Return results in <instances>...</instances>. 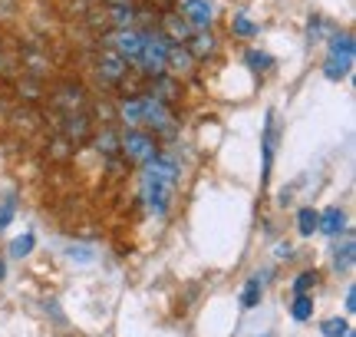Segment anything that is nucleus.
Here are the masks:
<instances>
[{
	"mask_svg": "<svg viewBox=\"0 0 356 337\" xmlns=\"http://www.w3.org/2000/svg\"><path fill=\"white\" fill-rule=\"evenodd\" d=\"M142 53L136 66H139L145 77H165V56H168V43L172 40L162 33V30H149V33H142Z\"/></svg>",
	"mask_w": 356,
	"mask_h": 337,
	"instance_id": "obj_1",
	"label": "nucleus"
},
{
	"mask_svg": "<svg viewBox=\"0 0 356 337\" xmlns=\"http://www.w3.org/2000/svg\"><path fill=\"white\" fill-rule=\"evenodd\" d=\"M172 189H175V182L159 179V175H152L149 168L142 172V198H145L149 212H155V215H165L168 202H172Z\"/></svg>",
	"mask_w": 356,
	"mask_h": 337,
	"instance_id": "obj_2",
	"label": "nucleus"
},
{
	"mask_svg": "<svg viewBox=\"0 0 356 337\" xmlns=\"http://www.w3.org/2000/svg\"><path fill=\"white\" fill-rule=\"evenodd\" d=\"M119 149H122L132 162H139V166H145V162H152V159L159 156L155 136H149V132H142V130H126V136L119 139Z\"/></svg>",
	"mask_w": 356,
	"mask_h": 337,
	"instance_id": "obj_3",
	"label": "nucleus"
},
{
	"mask_svg": "<svg viewBox=\"0 0 356 337\" xmlns=\"http://www.w3.org/2000/svg\"><path fill=\"white\" fill-rule=\"evenodd\" d=\"M142 30H136V26H115L113 33L106 37V43H109V50H115L126 63H136L142 53Z\"/></svg>",
	"mask_w": 356,
	"mask_h": 337,
	"instance_id": "obj_4",
	"label": "nucleus"
},
{
	"mask_svg": "<svg viewBox=\"0 0 356 337\" xmlns=\"http://www.w3.org/2000/svg\"><path fill=\"white\" fill-rule=\"evenodd\" d=\"M142 123L152 126L155 132H172L175 130V116L168 113L165 100H159V96H142Z\"/></svg>",
	"mask_w": 356,
	"mask_h": 337,
	"instance_id": "obj_5",
	"label": "nucleus"
},
{
	"mask_svg": "<svg viewBox=\"0 0 356 337\" xmlns=\"http://www.w3.org/2000/svg\"><path fill=\"white\" fill-rule=\"evenodd\" d=\"M181 17L188 20L191 30H208L215 24V7L208 0H181Z\"/></svg>",
	"mask_w": 356,
	"mask_h": 337,
	"instance_id": "obj_6",
	"label": "nucleus"
},
{
	"mask_svg": "<svg viewBox=\"0 0 356 337\" xmlns=\"http://www.w3.org/2000/svg\"><path fill=\"white\" fill-rule=\"evenodd\" d=\"M126 73H129V63L115 50H102L99 53V77L106 79V83H122Z\"/></svg>",
	"mask_w": 356,
	"mask_h": 337,
	"instance_id": "obj_7",
	"label": "nucleus"
},
{
	"mask_svg": "<svg viewBox=\"0 0 356 337\" xmlns=\"http://www.w3.org/2000/svg\"><path fill=\"white\" fill-rule=\"evenodd\" d=\"M162 33H165L172 43H185L195 30L188 26V20H185L181 13H165V17H162Z\"/></svg>",
	"mask_w": 356,
	"mask_h": 337,
	"instance_id": "obj_8",
	"label": "nucleus"
},
{
	"mask_svg": "<svg viewBox=\"0 0 356 337\" xmlns=\"http://www.w3.org/2000/svg\"><path fill=\"white\" fill-rule=\"evenodd\" d=\"M191 63H195V56L188 53L185 43H168V56H165V73H188Z\"/></svg>",
	"mask_w": 356,
	"mask_h": 337,
	"instance_id": "obj_9",
	"label": "nucleus"
},
{
	"mask_svg": "<svg viewBox=\"0 0 356 337\" xmlns=\"http://www.w3.org/2000/svg\"><path fill=\"white\" fill-rule=\"evenodd\" d=\"M343 221H346L343 208L330 205L327 212H323V215H317V232H323V235H330V238H337V235L343 232Z\"/></svg>",
	"mask_w": 356,
	"mask_h": 337,
	"instance_id": "obj_10",
	"label": "nucleus"
},
{
	"mask_svg": "<svg viewBox=\"0 0 356 337\" xmlns=\"http://www.w3.org/2000/svg\"><path fill=\"white\" fill-rule=\"evenodd\" d=\"M261 152H264V168H261V182H267V179H270V166H274V113H267L264 139H261Z\"/></svg>",
	"mask_w": 356,
	"mask_h": 337,
	"instance_id": "obj_11",
	"label": "nucleus"
},
{
	"mask_svg": "<svg viewBox=\"0 0 356 337\" xmlns=\"http://www.w3.org/2000/svg\"><path fill=\"white\" fill-rule=\"evenodd\" d=\"M191 43H188V53L195 56V60H204V56H211V53L218 50V40L208 33V30H195L191 33Z\"/></svg>",
	"mask_w": 356,
	"mask_h": 337,
	"instance_id": "obj_12",
	"label": "nucleus"
},
{
	"mask_svg": "<svg viewBox=\"0 0 356 337\" xmlns=\"http://www.w3.org/2000/svg\"><path fill=\"white\" fill-rule=\"evenodd\" d=\"M261 295H264V278H261V274H251V278L244 281V291H241V308H244V311L257 308Z\"/></svg>",
	"mask_w": 356,
	"mask_h": 337,
	"instance_id": "obj_13",
	"label": "nucleus"
},
{
	"mask_svg": "<svg viewBox=\"0 0 356 337\" xmlns=\"http://www.w3.org/2000/svg\"><path fill=\"white\" fill-rule=\"evenodd\" d=\"M350 70H353V60H346V56H327L323 77L327 79H346L350 77Z\"/></svg>",
	"mask_w": 356,
	"mask_h": 337,
	"instance_id": "obj_14",
	"label": "nucleus"
},
{
	"mask_svg": "<svg viewBox=\"0 0 356 337\" xmlns=\"http://www.w3.org/2000/svg\"><path fill=\"white\" fill-rule=\"evenodd\" d=\"M330 56H346V60H353L356 56V43L350 33H333L330 37Z\"/></svg>",
	"mask_w": 356,
	"mask_h": 337,
	"instance_id": "obj_15",
	"label": "nucleus"
},
{
	"mask_svg": "<svg viewBox=\"0 0 356 337\" xmlns=\"http://www.w3.org/2000/svg\"><path fill=\"white\" fill-rule=\"evenodd\" d=\"M353 255H356L353 238H346L343 248H337V251H333V268H337V272H350V268H353Z\"/></svg>",
	"mask_w": 356,
	"mask_h": 337,
	"instance_id": "obj_16",
	"label": "nucleus"
},
{
	"mask_svg": "<svg viewBox=\"0 0 356 337\" xmlns=\"http://www.w3.org/2000/svg\"><path fill=\"white\" fill-rule=\"evenodd\" d=\"M291 318L293 321H300V324L310 321V318H314V298H310V295H297L293 304H291Z\"/></svg>",
	"mask_w": 356,
	"mask_h": 337,
	"instance_id": "obj_17",
	"label": "nucleus"
},
{
	"mask_svg": "<svg viewBox=\"0 0 356 337\" xmlns=\"http://www.w3.org/2000/svg\"><path fill=\"white\" fill-rule=\"evenodd\" d=\"M244 63L251 66L254 73H264V70H270V66H274V56H270V53H264V50H248V53H244Z\"/></svg>",
	"mask_w": 356,
	"mask_h": 337,
	"instance_id": "obj_18",
	"label": "nucleus"
},
{
	"mask_svg": "<svg viewBox=\"0 0 356 337\" xmlns=\"http://www.w3.org/2000/svg\"><path fill=\"white\" fill-rule=\"evenodd\" d=\"M119 116H122V123H129V126H139L142 123V100H122Z\"/></svg>",
	"mask_w": 356,
	"mask_h": 337,
	"instance_id": "obj_19",
	"label": "nucleus"
},
{
	"mask_svg": "<svg viewBox=\"0 0 356 337\" xmlns=\"http://www.w3.org/2000/svg\"><path fill=\"white\" fill-rule=\"evenodd\" d=\"M297 232L304 235V238H307V235H314V232H317V212H314L310 205L297 212Z\"/></svg>",
	"mask_w": 356,
	"mask_h": 337,
	"instance_id": "obj_20",
	"label": "nucleus"
},
{
	"mask_svg": "<svg viewBox=\"0 0 356 337\" xmlns=\"http://www.w3.org/2000/svg\"><path fill=\"white\" fill-rule=\"evenodd\" d=\"M33 245H37V235L26 232V235H20V238H13L10 242V255L13 258H26V255L33 251Z\"/></svg>",
	"mask_w": 356,
	"mask_h": 337,
	"instance_id": "obj_21",
	"label": "nucleus"
},
{
	"mask_svg": "<svg viewBox=\"0 0 356 337\" xmlns=\"http://www.w3.org/2000/svg\"><path fill=\"white\" fill-rule=\"evenodd\" d=\"M317 281H320L317 272H300L297 278H293V295H310Z\"/></svg>",
	"mask_w": 356,
	"mask_h": 337,
	"instance_id": "obj_22",
	"label": "nucleus"
},
{
	"mask_svg": "<svg viewBox=\"0 0 356 337\" xmlns=\"http://www.w3.org/2000/svg\"><path fill=\"white\" fill-rule=\"evenodd\" d=\"M320 334L323 337H346L350 334V327H346L343 318H327V321L320 324Z\"/></svg>",
	"mask_w": 356,
	"mask_h": 337,
	"instance_id": "obj_23",
	"label": "nucleus"
},
{
	"mask_svg": "<svg viewBox=\"0 0 356 337\" xmlns=\"http://www.w3.org/2000/svg\"><path fill=\"white\" fill-rule=\"evenodd\" d=\"M113 20L115 26H132V17H136V7L132 3H113Z\"/></svg>",
	"mask_w": 356,
	"mask_h": 337,
	"instance_id": "obj_24",
	"label": "nucleus"
},
{
	"mask_svg": "<svg viewBox=\"0 0 356 337\" xmlns=\"http://www.w3.org/2000/svg\"><path fill=\"white\" fill-rule=\"evenodd\" d=\"M231 33H238V37H254L257 24H254V20H248L244 13H238V17L231 20Z\"/></svg>",
	"mask_w": 356,
	"mask_h": 337,
	"instance_id": "obj_25",
	"label": "nucleus"
},
{
	"mask_svg": "<svg viewBox=\"0 0 356 337\" xmlns=\"http://www.w3.org/2000/svg\"><path fill=\"white\" fill-rule=\"evenodd\" d=\"M66 123H70V126H66V132H70V136H76V139H86V132H89L86 116H70Z\"/></svg>",
	"mask_w": 356,
	"mask_h": 337,
	"instance_id": "obj_26",
	"label": "nucleus"
},
{
	"mask_svg": "<svg viewBox=\"0 0 356 337\" xmlns=\"http://www.w3.org/2000/svg\"><path fill=\"white\" fill-rule=\"evenodd\" d=\"M13 212H17V198H7V202H0V228H7L13 221Z\"/></svg>",
	"mask_w": 356,
	"mask_h": 337,
	"instance_id": "obj_27",
	"label": "nucleus"
},
{
	"mask_svg": "<svg viewBox=\"0 0 356 337\" xmlns=\"http://www.w3.org/2000/svg\"><path fill=\"white\" fill-rule=\"evenodd\" d=\"M115 149H119V139H115V132H102L99 136V152H106V156H113Z\"/></svg>",
	"mask_w": 356,
	"mask_h": 337,
	"instance_id": "obj_28",
	"label": "nucleus"
},
{
	"mask_svg": "<svg viewBox=\"0 0 356 337\" xmlns=\"http://www.w3.org/2000/svg\"><path fill=\"white\" fill-rule=\"evenodd\" d=\"M70 258L79 261V265H89V261H92V251H89V248H70Z\"/></svg>",
	"mask_w": 356,
	"mask_h": 337,
	"instance_id": "obj_29",
	"label": "nucleus"
},
{
	"mask_svg": "<svg viewBox=\"0 0 356 337\" xmlns=\"http://www.w3.org/2000/svg\"><path fill=\"white\" fill-rule=\"evenodd\" d=\"M274 255H277L280 261H287V258H293V248L287 245V242H284V245H277V248H274Z\"/></svg>",
	"mask_w": 356,
	"mask_h": 337,
	"instance_id": "obj_30",
	"label": "nucleus"
},
{
	"mask_svg": "<svg viewBox=\"0 0 356 337\" xmlns=\"http://www.w3.org/2000/svg\"><path fill=\"white\" fill-rule=\"evenodd\" d=\"M346 314H356V288L346 291Z\"/></svg>",
	"mask_w": 356,
	"mask_h": 337,
	"instance_id": "obj_31",
	"label": "nucleus"
},
{
	"mask_svg": "<svg viewBox=\"0 0 356 337\" xmlns=\"http://www.w3.org/2000/svg\"><path fill=\"white\" fill-rule=\"evenodd\" d=\"M0 278H3V265H0Z\"/></svg>",
	"mask_w": 356,
	"mask_h": 337,
	"instance_id": "obj_32",
	"label": "nucleus"
},
{
	"mask_svg": "<svg viewBox=\"0 0 356 337\" xmlns=\"http://www.w3.org/2000/svg\"><path fill=\"white\" fill-rule=\"evenodd\" d=\"M346 337H353V334H346Z\"/></svg>",
	"mask_w": 356,
	"mask_h": 337,
	"instance_id": "obj_33",
	"label": "nucleus"
}]
</instances>
